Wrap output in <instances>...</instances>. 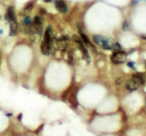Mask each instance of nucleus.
Here are the masks:
<instances>
[{
  "instance_id": "11",
  "label": "nucleus",
  "mask_w": 146,
  "mask_h": 136,
  "mask_svg": "<svg viewBox=\"0 0 146 136\" xmlns=\"http://www.w3.org/2000/svg\"><path fill=\"white\" fill-rule=\"evenodd\" d=\"M23 22L24 24H25L26 26H31L32 25V21L29 17H26V18H24Z\"/></svg>"
},
{
  "instance_id": "4",
  "label": "nucleus",
  "mask_w": 146,
  "mask_h": 136,
  "mask_svg": "<svg viewBox=\"0 0 146 136\" xmlns=\"http://www.w3.org/2000/svg\"><path fill=\"white\" fill-rule=\"evenodd\" d=\"M74 40L78 44L79 47H80V50H82V53L83 54V57H84V58L86 59V60H87L88 61H90V56H89V53H88V51H87V50L86 49V47H85V46L83 45V42L80 40V39L76 36V35H74Z\"/></svg>"
},
{
  "instance_id": "2",
  "label": "nucleus",
  "mask_w": 146,
  "mask_h": 136,
  "mask_svg": "<svg viewBox=\"0 0 146 136\" xmlns=\"http://www.w3.org/2000/svg\"><path fill=\"white\" fill-rule=\"evenodd\" d=\"M144 84V78L141 74L133 75V77L128 81L126 83V88L129 91H135Z\"/></svg>"
},
{
  "instance_id": "14",
  "label": "nucleus",
  "mask_w": 146,
  "mask_h": 136,
  "mask_svg": "<svg viewBox=\"0 0 146 136\" xmlns=\"http://www.w3.org/2000/svg\"><path fill=\"white\" fill-rule=\"evenodd\" d=\"M128 66L130 67V68H134V62H133V61H130V62L128 63Z\"/></svg>"
},
{
  "instance_id": "8",
  "label": "nucleus",
  "mask_w": 146,
  "mask_h": 136,
  "mask_svg": "<svg viewBox=\"0 0 146 136\" xmlns=\"http://www.w3.org/2000/svg\"><path fill=\"white\" fill-rule=\"evenodd\" d=\"M52 32H53V30H52V27L50 26H49L46 29V30L45 32V34H44V41L47 42L52 44V42H53V37H52Z\"/></svg>"
},
{
  "instance_id": "10",
  "label": "nucleus",
  "mask_w": 146,
  "mask_h": 136,
  "mask_svg": "<svg viewBox=\"0 0 146 136\" xmlns=\"http://www.w3.org/2000/svg\"><path fill=\"white\" fill-rule=\"evenodd\" d=\"M10 25V35L15 36L17 34V22H11Z\"/></svg>"
},
{
  "instance_id": "9",
  "label": "nucleus",
  "mask_w": 146,
  "mask_h": 136,
  "mask_svg": "<svg viewBox=\"0 0 146 136\" xmlns=\"http://www.w3.org/2000/svg\"><path fill=\"white\" fill-rule=\"evenodd\" d=\"M79 33H80V35H81V38H82V40L83 43H85V44H86L88 46H90L94 48V46H92V44H91L90 42V39L88 38V37L83 33L82 30L81 29H79Z\"/></svg>"
},
{
  "instance_id": "5",
  "label": "nucleus",
  "mask_w": 146,
  "mask_h": 136,
  "mask_svg": "<svg viewBox=\"0 0 146 136\" xmlns=\"http://www.w3.org/2000/svg\"><path fill=\"white\" fill-rule=\"evenodd\" d=\"M54 4H55V7L58 10V11H59L62 14L67 13V6L64 2V0H54Z\"/></svg>"
},
{
  "instance_id": "16",
  "label": "nucleus",
  "mask_w": 146,
  "mask_h": 136,
  "mask_svg": "<svg viewBox=\"0 0 146 136\" xmlns=\"http://www.w3.org/2000/svg\"><path fill=\"white\" fill-rule=\"evenodd\" d=\"M145 104H146V98H145Z\"/></svg>"
},
{
  "instance_id": "7",
  "label": "nucleus",
  "mask_w": 146,
  "mask_h": 136,
  "mask_svg": "<svg viewBox=\"0 0 146 136\" xmlns=\"http://www.w3.org/2000/svg\"><path fill=\"white\" fill-rule=\"evenodd\" d=\"M6 19L9 22H15L16 18H15V10L13 7H9L6 13Z\"/></svg>"
},
{
  "instance_id": "12",
  "label": "nucleus",
  "mask_w": 146,
  "mask_h": 136,
  "mask_svg": "<svg viewBox=\"0 0 146 136\" xmlns=\"http://www.w3.org/2000/svg\"><path fill=\"white\" fill-rule=\"evenodd\" d=\"M33 6H34V4L33 3H29L28 4L26 5V7H25V11H30V10H31L32 7H33Z\"/></svg>"
},
{
  "instance_id": "15",
  "label": "nucleus",
  "mask_w": 146,
  "mask_h": 136,
  "mask_svg": "<svg viewBox=\"0 0 146 136\" xmlns=\"http://www.w3.org/2000/svg\"><path fill=\"white\" fill-rule=\"evenodd\" d=\"M141 38H142L143 39H145V40H146V36H144V35H143V36H141Z\"/></svg>"
},
{
  "instance_id": "13",
  "label": "nucleus",
  "mask_w": 146,
  "mask_h": 136,
  "mask_svg": "<svg viewBox=\"0 0 146 136\" xmlns=\"http://www.w3.org/2000/svg\"><path fill=\"white\" fill-rule=\"evenodd\" d=\"M122 29L124 30H127L128 29H129V23H128V22L125 21L124 24H123V26H122Z\"/></svg>"
},
{
  "instance_id": "1",
  "label": "nucleus",
  "mask_w": 146,
  "mask_h": 136,
  "mask_svg": "<svg viewBox=\"0 0 146 136\" xmlns=\"http://www.w3.org/2000/svg\"><path fill=\"white\" fill-rule=\"evenodd\" d=\"M93 41L96 45L101 46L105 50H121V46L119 43L114 42L113 40L102 37L101 35H94Z\"/></svg>"
},
{
  "instance_id": "3",
  "label": "nucleus",
  "mask_w": 146,
  "mask_h": 136,
  "mask_svg": "<svg viewBox=\"0 0 146 136\" xmlns=\"http://www.w3.org/2000/svg\"><path fill=\"white\" fill-rule=\"evenodd\" d=\"M127 60V53L125 51L117 50L111 56V61L112 62L119 65L125 62Z\"/></svg>"
},
{
  "instance_id": "6",
  "label": "nucleus",
  "mask_w": 146,
  "mask_h": 136,
  "mask_svg": "<svg viewBox=\"0 0 146 136\" xmlns=\"http://www.w3.org/2000/svg\"><path fill=\"white\" fill-rule=\"evenodd\" d=\"M52 44L47 42L46 41H42V42L41 44V51L44 55H49L51 52Z\"/></svg>"
}]
</instances>
